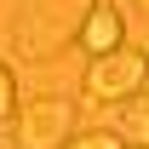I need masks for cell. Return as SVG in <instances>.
Instances as JSON below:
<instances>
[{"label": "cell", "mask_w": 149, "mask_h": 149, "mask_svg": "<svg viewBox=\"0 0 149 149\" xmlns=\"http://www.w3.org/2000/svg\"><path fill=\"white\" fill-rule=\"evenodd\" d=\"M97 0H29L17 17H12V46H17L29 63H46L57 46H69L80 35V23Z\"/></svg>", "instance_id": "cell-1"}, {"label": "cell", "mask_w": 149, "mask_h": 149, "mask_svg": "<svg viewBox=\"0 0 149 149\" xmlns=\"http://www.w3.org/2000/svg\"><path fill=\"white\" fill-rule=\"evenodd\" d=\"M12 132H17V149H63L74 138V97L40 92L29 103H17Z\"/></svg>", "instance_id": "cell-2"}, {"label": "cell", "mask_w": 149, "mask_h": 149, "mask_svg": "<svg viewBox=\"0 0 149 149\" xmlns=\"http://www.w3.org/2000/svg\"><path fill=\"white\" fill-rule=\"evenodd\" d=\"M143 80H149V52L120 46V52L92 57V63H86V74H80V92L92 97V103H126V97H138V92H143Z\"/></svg>", "instance_id": "cell-3"}, {"label": "cell", "mask_w": 149, "mask_h": 149, "mask_svg": "<svg viewBox=\"0 0 149 149\" xmlns=\"http://www.w3.org/2000/svg\"><path fill=\"white\" fill-rule=\"evenodd\" d=\"M74 46L86 57H109L126 46V23H120V12L115 6H92L86 12V23H80V35H74Z\"/></svg>", "instance_id": "cell-4"}, {"label": "cell", "mask_w": 149, "mask_h": 149, "mask_svg": "<svg viewBox=\"0 0 149 149\" xmlns=\"http://www.w3.org/2000/svg\"><path fill=\"white\" fill-rule=\"evenodd\" d=\"M120 138H132L138 149H149V92L120 103Z\"/></svg>", "instance_id": "cell-5"}, {"label": "cell", "mask_w": 149, "mask_h": 149, "mask_svg": "<svg viewBox=\"0 0 149 149\" xmlns=\"http://www.w3.org/2000/svg\"><path fill=\"white\" fill-rule=\"evenodd\" d=\"M63 149H126V138L120 132H74Z\"/></svg>", "instance_id": "cell-6"}, {"label": "cell", "mask_w": 149, "mask_h": 149, "mask_svg": "<svg viewBox=\"0 0 149 149\" xmlns=\"http://www.w3.org/2000/svg\"><path fill=\"white\" fill-rule=\"evenodd\" d=\"M6 115H17V74L6 69V57H0V120Z\"/></svg>", "instance_id": "cell-7"}, {"label": "cell", "mask_w": 149, "mask_h": 149, "mask_svg": "<svg viewBox=\"0 0 149 149\" xmlns=\"http://www.w3.org/2000/svg\"><path fill=\"white\" fill-rule=\"evenodd\" d=\"M138 6H143V17H149V0H138Z\"/></svg>", "instance_id": "cell-8"}]
</instances>
